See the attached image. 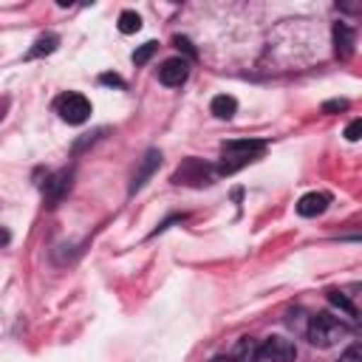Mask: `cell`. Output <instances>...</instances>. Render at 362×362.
I'll return each mask as SVG.
<instances>
[{
    "mask_svg": "<svg viewBox=\"0 0 362 362\" xmlns=\"http://www.w3.org/2000/svg\"><path fill=\"white\" fill-rule=\"evenodd\" d=\"M348 334H351V328L339 320V317H334V314H328V311H320V314H314L311 320H308V331H305V339L314 345V348H334L337 342H342V339H348Z\"/></svg>",
    "mask_w": 362,
    "mask_h": 362,
    "instance_id": "obj_1",
    "label": "cell"
},
{
    "mask_svg": "<svg viewBox=\"0 0 362 362\" xmlns=\"http://www.w3.org/2000/svg\"><path fill=\"white\" fill-rule=\"evenodd\" d=\"M221 150H223V156H221L218 173L232 175L240 167H246L249 161H255L266 150V141H260V139H235V141H223Z\"/></svg>",
    "mask_w": 362,
    "mask_h": 362,
    "instance_id": "obj_2",
    "label": "cell"
},
{
    "mask_svg": "<svg viewBox=\"0 0 362 362\" xmlns=\"http://www.w3.org/2000/svg\"><path fill=\"white\" fill-rule=\"evenodd\" d=\"M90 102H88V96H82V93H62L59 99H57V113H59V119L62 122H68V124H82V122H88V116H90Z\"/></svg>",
    "mask_w": 362,
    "mask_h": 362,
    "instance_id": "obj_3",
    "label": "cell"
},
{
    "mask_svg": "<svg viewBox=\"0 0 362 362\" xmlns=\"http://www.w3.org/2000/svg\"><path fill=\"white\" fill-rule=\"evenodd\" d=\"M260 354H263V359H269V362H294L297 345H294V339H288V337L272 334V337H266V339L260 342Z\"/></svg>",
    "mask_w": 362,
    "mask_h": 362,
    "instance_id": "obj_4",
    "label": "cell"
},
{
    "mask_svg": "<svg viewBox=\"0 0 362 362\" xmlns=\"http://www.w3.org/2000/svg\"><path fill=\"white\" fill-rule=\"evenodd\" d=\"M209 164H204L201 158H187L178 170H175V175H173V181L175 184H195V187H201V184H209Z\"/></svg>",
    "mask_w": 362,
    "mask_h": 362,
    "instance_id": "obj_5",
    "label": "cell"
},
{
    "mask_svg": "<svg viewBox=\"0 0 362 362\" xmlns=\"http://www.w3.org/2000/svg\"><path fill=\"white\" fill-rule=\"evenodd\" d=\"M187 76H189V59H184V57H170V59H164L161 68H158V79H161L164 85H170V88L187 82Z\"/></svg>",
    "mask_w": 362,
    "mask_h": 362,
    "instance_id": "obj_6",
    "label": "cell"
},
{
    "mask_svg": "<svg viewBox=\"0 0 362 362\" xmlns=\"http://www.w3.org/2000/svg\"><path fill=\"white\" fill-rule=\"evenodd\" d=\"M71 178H74L71 170H59V173H54V175L45 181L42 195H45V204H48V206H57V204L68 195V189H71Z\"/></svg>",
    "mask_w": 362,
    "mask_h": 362,
    "instance_id": "obj_7",
    "label": "cell"
},
{
    "mask_svg": "<svg viewBox=\"0 0 362 362\" xmlns=\"http://www.w3.org/2000/svg\"><path fill=\"white\" fill-rule=\"evenodd\" d=\"M158 164H161V150H156V147H153V150H147V153H144V158L139 161V167H136L133 178H130V195H133V192H139V189L147 184V178L158 170Z\"/></svg>",
    "mask_w": 362,
    "mask_h": 362,
    "instance_id": "obj_8",
    "label": "cell"
},
{
    "mask_svg": "<svg viewBox=\"0 0 362 362\" xmlns=\"http://www.w3.org/2000/svg\"><path fill=\"white\" fill-rule=\"evenodd\" d=\"M354 45H356L354 28L348 23H334V54L339 59H348L354 54Z\"/></svg>",
    "mask_w": 362,
    "mask_h": 362,
    "instance_id": "obj_9",
    "label": "cell"
},
{
    "mask_svg": "<svg viewBox=\"0 0 362 362\" xmlns=\"http://www.w3.org/2000/svg\"><path fill=\"white\" fill-rule=\"evenodd\" d=\"M331 204V195L325 192H305L300 201H297V215L303 218H317L325 212V206Z\"/></svg>",
    "mask_w": 362,
    "mask_h": 362,
    "instance_id": "obj_10",
    "label": "cell"
},
{
    "mask_svg": "<svg viewBox=\"0 0 362 362\" xmlns=\"http://www.w3.org/2000/svg\"><path fill=\"white\" fill-rule=\"evenodd\" d=\"M232 359H235V362H260V359H263L260 342H257L255 337H240V339L235 342Z\"/></svg>",
    "mask_w": 362,
    "mask_h": 362,
    "instance_id": "obj_11",
    "label": "cell"
},
{
    "mask_svg": "<svg viewBox=\"0 0 362 362\" xmlns=\"http://www.w3.org/2000/svg\"><path fill=\"white\" fill-rule=\"evenodd\" d=\"M209 110H212L218 119H232V116H235V110H238V99H235V96H229V93H218V96L212 99Z\"/></svg>",
    "mask_w": 362,
    "mask_h": 362,
    "instance_id": "obj_12",
    "label": "cell"
},
{
    "mask_svg": "<svg viewBox=\"0 0 362 362\" xmlns=\"http://www.w3.org/2000/svg\"><path fill=\"white\" fill-rule=\"evenodd\" d=\"M57 45H59V37H57V34H42V37H37V42H34V48L25 54V59H37V57L54 54Z\"/></svg>",
    "mask_w": 362,
    "mask_h": 362,
    "instance_id": "obj_13",
    "label": "cell"
},
{
    "mask_svg": "<svg viewBox=\"0 0 362 362\" xmlns=\"http://www.w3.org/2000/svg\"><path fill=\"white\" fill-rule=\"evenodd\" d=\"M116 25H119V31H122V34H136V31L141 28V17H139L136 11H130V8H127V11H122V14H119V23H116Z\"/></svg>",
    "mask_w": 362,
    "mask_h": 362,
    "instance_id": "obj_14",
    "label": "cell"
},
{
    "mask_svg": "<svg viewBox=\"0 0 362 362\" xmlns=\"http://www.w3.org/2000/svg\"><path fill=\"white\" fill-rule=\"evenodd\" d=\"M156 48H158V42H153V40H150V42H144L141 48H136V51H133V62H136V65H144V62L156 54Z\"/></svg>",
    "mask_w": 362,
    "mask_h": 362,
    "instance_id": "obj_15",
    "label": "cell"
},
{
    "mask_svg": "<svg viewBox=\"0 0 362 362\" xmlns=\"http://www.w3.org/2000/svg\"><path fill=\"white\" fill-rule=\"evenodd\" d=\"M328 300H331V303H334L337 308H342L345 314H356V308H354V303H351V300H348V297H345L342 291H328Z\"/></svg>",
    "mask_w": 362,
    "mask_h": 362,
    "instance_id": "obj_16",
    "label": "cell"
},
{
    "mask_svg": "<svg viewBox=\"0 0 362 362\" xmlns=\"http://www.w3.org/2000/svg\"><path fill=\"white\" fill-rule=\"evenodd\" d=\"M337 362H362V342L348 345V348L339 354V359H337Z\"/></svg>",
    "mask_w": 362,
    "mask_h": 362,
    "instance_id": "obj_17",
    "label": "cell"
},
{
    "mask_svg": "<svg viewBox=\"0 0 362 362\" xmlns=\"http://www.w3.org/2000/svg\"><path fill=\"white\" fill-rule=\"evenodd\" d=\"M348 141H359L362 139V119H354V122H348V127H345V133H342Z\"/></svg>",
    "mask_w": 362,
    "mask_h": 362,
    "instance_id": "obj_18",
    "label": "cell"
},
{
    "mask_svg": "<svg viewBox=\"0 0 362 362\" xmlns=\"http://www.w3.org/2000/svg\"><path fill=\"white\" fill-rule=\"evenodd\" d=\"M286 322H288L294 331H303V334L308 331V322H303V311H300V308H297V311H288V320H286Z\"/></svg>",
    "mask_w": 362,
    "mask_h": 362,
    "instance_id": "obj_19",
    "label": "cell"
},
{
    "mask_svg": "<svg viewBox=\"0 0 362 362\" xmlns=\"http://www.w3.org/2000/svg\"><path fill=\"white\" fill-rule=\"evenodd\" d=\"M348 107V99H331L322 105V113H337V110H345Z\"/></svg>",
    "mask_w": 362,
    "mask_h": 362,
    "instance_id": "obj_20",
    "label": "cell"
},
{
    "mask_svg": "<svg viewBox=\"0 0 362 362\" xmlns=\"http://www.w3.org/2000/svg\"><path fill=\"white\" fill-rule=\"evenodd\" d=\"M99 82H102V85H116V88H124V79H122L119 74H102V76H99Z\"/></svg>",
    "mask_w": 362,
    "mask_h": 362,
    "instance_id": "obj_21",
    "label": "cell"
},
{
    "mask_svg": "<svg viewBox=\"0 0 362 362\" xmlns=\"http://www.w3.org/2000/svg\"><path fill=\"white\" fill-rule=\"evenodd\" d=\"M173 42H175V48H181V51H184L187 57H195V48L189 45V40H187V37H175Z\"/></svg>",
    "mask_w": 362,
    "mask_h": 362,
    "instance_id": "obj_22",
    "label": "cell"
},
{
    "mask_svg": "<svg viewBox=\"0 0 362 362\" xmlns=\"http://www.w3.org/2000/svg\"><path fill=\"white\" fill-rule=\"evenodd\" d=\"M212 362H235V359H232V354H229V356H215Z\"/></svg>",
    "mask_w": 362,
    "mask_h": 362,
    "instance_id": "obj_23",
    "label": "cell"
}]
</instances>
